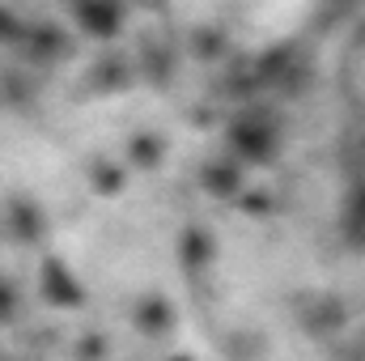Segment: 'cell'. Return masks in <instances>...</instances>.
<instances>
[{
    "mask_svg": "<svg viewBox=\"0 0 365 361\" xmlns=\"http://www.w3.org/2000/svg\"><path fill=\"white\" fill-rule=\"evenodd\" d=\"M225 141H230V153H234L238 166H268L276 153H280V145H284L276 115L272 111H264V106L242 111V115L230 123Z\"/></svg>",
    "mask_w": 365,
    "mask_h": 361,
    "instance_id": "obj_1",
    "label": "cell"
},
{
    "mask_svg": "<svg viewBox=\"0 0 365 361\" xmlns=\"http://www.w3.org/2000/svg\"><path fill=\"white\" fill-rule=\"evenodd\" d=\"M293 319L302 323V332L310 340H340L349 336V306L340 293H327V289H310L293 302Z\"/></svg>",
    "mask_w": 365,
    "mask_h": 361,
    "instance_id": "obj_2",
    "label": "cell"
},
{
    "mask_svg": "<svg viewBox=\"0 0 365 361\" xmlns=\"http://www.w3.org/2000/svg\"><path fill=\"white\" fill-rule=\"evenodd\" d=\"M4 234L17 247H34L47 234V213L30 200V195H9L4 200Z\"/></svg>",
    "mask_w": 365,
    "mask_h": 361,
    "instance_id": "obj_3",
    "label": "cell"
},
{
    "mask_svg": "<svg viewBox=\"0 0 365 361\" xmlns=\"http://www.w3.org/2000/svg\"><path fill=\"white\" fill-rule=\"evenodd\" d=\"M340 238L349 251L365 255V179H344L340 195Z\"/></svg>",
    "mask_w": 365,
    "mask_h": 361,
    "instance_id": "obj_4",
    "label": "cell"
},
{
    "mask_svg": "<svg viewBox=\"0 0 365 361\" xmlns=\"http://www.w3.org/2000/svg\"><path fill=\"white\" fill-rule=\"evenodd\" d=\"M68 34L60 30V26H30L26 30V43H21V51L30 56V64H38V68H51V64H60L64 56H68Z\"/></svg>",
    "mask_w": 365,
    "mask_h": 361,
    "instance_id": "obj_5",
    "label": "cell"
},
{
    "mask_svg": "<svg viewBox=\"0 0 365 361\" xmlns=\"http://www.w3.org/2000/svg\"><path fill=\"white\" fill-rule=\"evenodd\" d=\"M43 293H47V302H56V306H77V302H86V289L77 285V276L64 268L60 260H47V264H43Z\"/></svg>",
    "mask_w": 365,
    "mask_h": 361,
    "instance_id": "obj_6",
    "label": "cell"
},
{
    "mask_svg": "<svg viewBox=\"0 0 365 361\" xmlns=\"http://www.w3.org/2000/svg\"><path fill=\"white\" fill-rule=\"evenodd\" d=\"M200 183H204V191H212V195L225 200V195H234L242 187V166L234 158H208L200 166Z\"/></svg>",
    "mask_w": 365,
    "mask_h": 361,
    "instance_id": "obj_7",
    "label": "cell"
},
{
    "mask_svg": "<svg viewBox=\"0 0 365 361\" xmlns=\"http://www.w3.org/2000/svg\"><path fill=\"white\" fill-rule=\"evenodd\" d=\"M73 17L93 39H110L123 26V9H110V4H81V9H73Z\"/></svg>",
    "mask_w": 365,
    "mask_h": 361,
    "instance_id": "obj_8",
    "label": "cell"
},
{
    "mask_svg": "<svg viewBox=\"0 0 365 361\" xmlns=\"http://www.w3.org/2000/svg\"><path fill=\"white\" fill-rule=\"evenodd\" d=\"M34 98H38V90H34V81L26 77V68H4V73H0V102H4V106L30 111Z\"/></svg>",
    "mask_w": 365,
    "mask_h": 361,
    "instance_id": "obj_9",
    "label": "cell"
},
{
    "mask_svg": "<svg viewBox=\"0 0 365 361\" xmlns=\"http://www.w3.org/2000/svg\"><path fill=\"white\" fill-rule=\"evenodd\" d=\"M179 255H182V264L187 268H204L208 260H212V238L200 230V225H191V230H182L179 234Z\"/></svg>",
    "mask_w": 365,
    "mask_h": 361,
    "instance_id": "obj_10",
    "label": "cell"
},
{
    "mask_svg": "<svg viewBox=\"0 0 365 361\" xmlns=\"http://www.w3.org/2000/svg\"><path fill=\"white\" fill-rule=\"evenodd\" d=\"M166 323H170V306L162 298H145L140 302V327L153 332V327H166Z\"/></svg>",
    "mask_w": 365,
    "mask_h": 361,
    "instance_id": "obj_11",
    "label": "cell"
},
{
    "mask_svg": "<svg viewBox=\"0 0 365 361\" xmlns=\"http://www.w3.org/2000/svg\"><path fill=\"white\" fill-rule=\"evenodd\" d=\"M336 361H365V332L336 340Z\"/></svg>",
    "mask_w": 365,
    "mask_h": 361,
    "instance_id": "obj_12",
    "label": "cell"
},
{
    "mask_svg": "<svg viewBox=\"0 0 365 361\" xmlns=\"http://www.w3.org/2000/svg\"><path fill=\"white\" fill-rule=\"evenodd\" d=\"M13 315H17V293H13V289L0 280V323H9Z\"/></svg>",
    "mask_w": 365,
    "mask_h": 361,
    "instance_id": "obj_13",
    "label": "cell"
},
{
    "mask_svg": "<svg viewBox=\"0 0 365 361\" xmlns=\"http://www.w3.org/2000/svg\"><path fill=\"white\" fill-rule=\"evenodd\" d=\"M4 361H9V357H4Z\"/></svg>",
    "mask_w": 365,
    "mask_h": 361,
    "instance_id": "obj_14",
    "label": "cell"
}]
</instances>
